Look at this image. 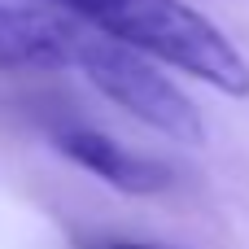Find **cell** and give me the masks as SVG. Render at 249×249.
<instances>
[{
    "mask_svg": "<svg viewBox=\"0 0 249 249\" xmlns=\"http://www.w3.org/2000/svg\"><path fill=\"white\" fill-rule=\"evenodd\" d=\"M61 4L109 39L144 48L158 61L228 96H249L245 53L188 0H61Z\"/></svg>",
    "mask_w": 249,
    "mask_h": 249,
    "instance_id": "cell-1",
    "label": "cell"
},
{
    "mask_svg": "<svg viewBox=\"0 0 249 249\" xmlns=\"http://www.w3.org/2000/svg\"><path fill=\"white\" fill-rule=\"evenodd\" d=\"M79 70L105 101H114L118 109H127L144 127H153L179 144L206 140V123H201L197 105L188 101V92L175 79H166V70L158 66L153 53L131 48V44L109 39V35L105 39L88 35V44L79 53Z\"/></svg>",
    "mask_w": 249,
    "mask_h": 249,
    "instance_id": "cell-2",
    "label": "cell"
},
{
    "mask_svg": "<svg viewBox=\"0 0 249 249\" xmlns=\"http://www.w3.org/2000/svg\"><path fill=\"white\" fill-rule=\"evenodd\" d=\"M88 31L57 9L0 0V70H66L79 66Z\"/></svg>",
    "mask_w": 249,
    "mask_h": 249,
    "instance_id": "cell-3",
    "label": "cell"
},
{
    "mask_svg": "<svg viewBox=\"0 0 249 249\" xmlns=\"http://www.w3.org/2000/svg\"><path fill=\"white\" fill-rule=\"evenodd\" d=\"M53 140L74 166H83L88 175L105 179L118 193L153 197V193L171 188V166H162V162H153L144 153H131L127 144H118L114 136H105L96 127H61Z\"/></svg>",
    "mask_w": 249,
    "mask_h": 249,
    "instance_id": "cell-4",
    "label": "cell"
},
{
    "mask_svg": "<svg viewBox=\"0 0 249 249\" xmlns=\"http://www.w3.org/2000/svg\"><path fill=\"white\" fill-rule=\"evenodd\" d=\"M83 249H162V245H144V241H92Z\"/></svg>",
    "mask_w": 249,
    "mask_h": 249,
    "instance_id": "cell-5",
    "label": "cell"
}]
</instances>
